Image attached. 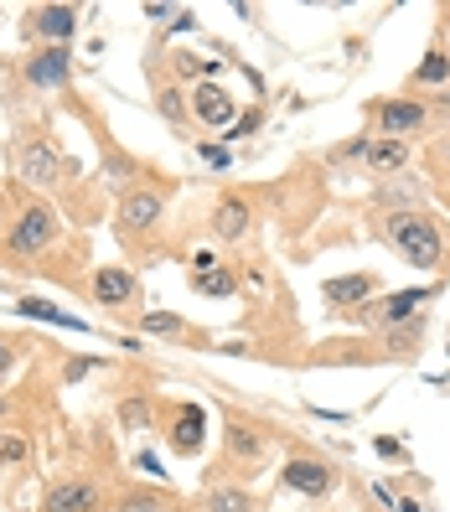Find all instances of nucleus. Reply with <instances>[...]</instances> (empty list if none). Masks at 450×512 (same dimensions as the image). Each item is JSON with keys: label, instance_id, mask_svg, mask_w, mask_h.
<instances>
[{"label": "nucleus", "instance_id": "obj_1", "mask_svg": "<svg viewBox=\"0 0 450 512\" xmlns=\"http://www.w3.org/2000/svg\"><path fill=\"white\" fill-rule=\"evenodd\" d=\"M388 244H394L414 269H435L445 259V238H440V223L425 218V213H388Z\"/></svg>", "mask_w": 450, "mask_h": 512}, {"label": "nucleus", "instance_id": "obj_2", "mask_svg": "<svg viewBox=\"0 0 450 512\" xmlns=\"http://www.w3.org/2000/svg\"><path fill=\"white\" fill-rule=\"evenodd\" d=\"M57 233H63V223H57L52 207L47 202H26L21 213H16V223L6 228V254L37 259V254H47L57 244Z\"/></svg>", "mask_w": 450, "mask_h": 512}, {"label": "nucleus", "instance_id": "obj_3", "mask_svg": "<svg viewBox=\"0 0 450 512\" xmlns=\"http://www.w3.org/2000/svg\"><path fill=\"white\" fill-rule=\"evenodd\" d=\"M16 171H21V182L26 187H42V192H52L63 176L73 171L63 156H57V145L52 140H42V135H26L21 145H16Z\"/></svg>", "mask_w": 450, "mask_h": 512}, {"label": "nucleus", "instance_id": "obj_4", "mask_svg": "<svg viewBox=\"0 0 450 512\" xmlns=\"http://www.w3.org/2000/svg\"><path fill=\"white\" fill-rule=\"evenodd\" d=\"M435 290H399V295H383V300H368L363 311H352V321H368V326H409V316L425 306Z\"/></svg>", "mask_w": 450, "mask_h": 512}, {"label": "nucleus", "instance_id": "obj_5", "mask_svg": "<svg viewBox=\"0 0 450 512\" xmlns=\"http://www.w3.org/2000/svg\"><path fill=\"white\" fill-rule=\"evenodd\" d=\"M161 207H166V197H161V192H150V187L125 192V202H119V233H130V238L150 233V228L161 223Z\"/></svg>", "mask_w": 450, "mask_h": 512}, {"label": "nucleus", "instance_id": "obj_6", "mask_svg": "<svg viewBox=\"0 0 450 512\" xmlns=\"http://www.w3.org/2000/svg\"><path fill=\"white\" fill-rule=\"evenodd\" d=\"M26 32H32L37 42L63 47L78 32V6H32L26 11Z\"/></svg>", "mask_w": 450, "mask_h": 512}, {"label": "nucleus", "instance_id": "obj_7", "mask_svg": "<svg viewBox=\"0 0 450 512\" xmlns=\"http://www.w3.org/2000/svg\"><path fill=\"white\" fill-rule=\"evenodd\" d=\"M373 295H378V280L368 275V269H363V275H342V280H326V285H321V300H326L332 311H342V316L363 311Z\"/></svg>", "mask_w": 450, "mask_h": 512}, {"label": "nucleus", "instance_id": "obj_8", "mask_svg": "<svg viewBox=\"0 0 450 512\" xmlns=\"http://www.w3.org/2000/svg\"><path fill=\"white\" fill-rule=\"evenodd\" d=\"M280 481H285L290 492H300V497H326V492L337 487V471L326 466V461H306V456H295V461H285Z\"/></svg>", "mask_w": 450, "mask_h": 512}, {"label": "nucleus", "instance_id": "obj_9", "mask_svg": "<svg viewBox=\"0 0 450 512\" xmlns=\"http://www.w3.org/2000/svg\"><path fill=\"white\" fill-rule=\"evenodd\" d=\"M94 507H99V487L88 476L57 481V487H47V497H42V512H94Z\"/></svg>", "mask_w": 450, "mask_h": 512}, {"label": "nucleus", "instance_id": "obj_10", "mask_svg": "<svg viewBox=\"0 0 450 512\" xmlns=\"http://www.w3.org/2000/svg\"><path fill=\"white\" fill-rule=\"evenodd\" d=\"M73 73V52L68 47H42L26 57V83L32 88H63Z\"/></svg>", "mask_w": 450, "mask_h": 512}, {"label": "nucleus", "instance_id": "obj_11", "mask_svg": "<svg viewBox=\"0 0 450 512\" xmlns=\"http://www.w3.org/2000/svg\"><path fill=\"white\" fill-rule=\"evenodd\" d=\"M135 295H140V285H135V275H130L125 264L94 269V300H99V306L119 311V306H135Z\"/></svg>", "mask_w": 450, "mask_h": 512}, {"label": "nucleus", "instance_id": "obj_12", "mask_svg": "<svg viewBox=\"0 0 450 512\" xmlns=\"http://www.w3.org/2000/svg\"><path fill=\"white\" fill-rule=\"evenodd\" d=\"M192 114L202 119V125H238V104L218 83H197L192 88Z\"/></svg>", "mask_w": 450, "mask_h": 512}, {"label": "nucleus", "instance_id": "obj_13", "mask_svg": "<svg viewBox=\"0 0 450 512\" xmlns=\"http://www.w3.org/2000/svg\"><path fill=\"white\" fill-rule=\"evenodd\" d=\"M430 119L425 104H414V99H383L378 104V125H383V140H404L409 130H419Z\"/></svg>", "mask_w": 450, "mask_h": 512}, {"label": "nucleus", "instance_id": "obj_14", "mask_svg": "<svg viewBox=\"0 0 450 512\" xmlns=\"http://www.w3.org/2000/svg\"><path fill=\"white\" fill-rule=\"evenodd\" d=\"M249 223H254V213H249V202L228 192V197L218 202V213H213V233L223 238V244H238V238L249 233Z\"/></svg>", "mask_w": 450, "mask_h": 512}, {"label": "nucleus", "instance_id": "obj_15", "mask_svg": "<svg viewBox=\"0 0 450 512\" xmlns=\"http://www.w3.org/2000/svg\"><path fill=\"white\" fill-rule=\"evenodd\" d=\"M202 435H207V414L197 404H182V409H176V425H171V445L182 450V456H197Z\"/></svg>", "mask_w": 450, "mask_h": 512}, {"label": "nucleus", "instance_id": "obj_16", "mask_svg": "<svg viewBox=\"0 0 450 512\" xmlns=\"http://www.w3.org/2000/svg\"><path fill=\"white\" fill-rule=\"evenodd\" d=\"M363 161H368V171H404L409 166V140H373V145H363Z\"/></svg>", "mask_w": 450, "mask_h": 512}, {"label": "nucleus", "instance_id": "obj_17", "mask_svg": "<svg viewBox=\"0 0 450 512\" xmlns=\"http://www.w3.org/2000/svg\"><path fill=\"white\" fill-rule=\"evenodd\" d=\"M192 290L197 295H233L238 280H233L228 264H213V269H197V275H192Z\"/></svg>", "mask_w": 450, "mask_h": 512}, {"label": "nucleus", "instance_id": "obj_18", "mask_svg": "<svg viewBox=\"0 0 450 512\" xmlns=\"http://www.w3.org/2000/svg\"><path fill=\"white\" fill-rule=\"evenodd\" d=\"M21 316H32V321H52V326H68V331H83V321H78V316H63V311L52 306V300H32V295L21 300Z\"/></svg>", "mask_w": 450, "mask_h": 512}, {"label": "nucleus", "instance_id": "obj_19", "mask_svg": "<svg viewBox=\"0 0 450 512\" xmlns=\"http://www.w3.org/2000/svg\"><path fill=\"white\" fill-rule=\"evenodd\" d=\"M373 202H378V207H394V213H409V207L419 202V187H414V182H388V187L373 192Z\"/></svg>", "mask_w": 450, "mask_h": 512}, {"label": "nucleus", "instance_id": "obj_20", "mask_svg": "<svg viewBox=\"0 0 450 512\" xmlns=\"http://www.w3.org/2000/svg\"><path fill=\"white\" fill-rule=\"evenodd\" d=\"M207 512H254V497L244 487H218L207 497Z\"/></svg>", "mask_w": 450, "mask_h": 512}, {"label": "nucleus", "instance_id": "obj_21", "mask_svg": "<svg viewBox=\"0 0 450 512\" xmlns=\"http://www.w3.org/2000/svg\"><path fill=\"white\" fill-rule=\"evenodd\" d=\"M26 456H32V440H26V430H0V466H21Z\"/></svg>", "mask_w": 450, "mask_h": 512}, {"label": "nucleus", "instance_id": "obj_22", "mask_svg": "<svg viewBox=\"0 0 450 512\" xmlns=\"http://www.w3.org/2000/svg\"><path fill=\"white\" fill-rule=\"evenodd\" d=\"M228 450H233L238 461H259V456H264V440H259L254 430H244V425H233V430H228Z\"/></svg>", "mask_w": 450, "mask_h": 512}, {"label": "nucleus", "instance_id": "obj_23", "mask_svg": "<svg viewBox=\"0 0 450 512\" xmlns=\"http://www.w3.org/2000/svg\"><path fill=\"white\" fill-rule=\"evenodd\" d=\"M419 83H445L450 78V57L435 47V52H425V63H419V73H414Z\"/></svg>", "mask_w": 450, "mask_h": 512}, {"label": "nucleus", "instance_id": "obj_24", "mask_svg": "<svg viewBox=\"0 0 450 512\" xmlns=\"http://www.w3.org/2000/svg\"><path fill=\"white\" fill-rule=\"evenodd\" d=\"M156 104H161V114L171 119V125H182V119H187V104H192V99H182V88H171V83H166L161 94H156Z\"/></svg>", "mask_w": 450, "mask_h": 512}, {"label": "nucleus", "instance_id": "obj_25", "mask_svg": "<svg viewBox=\"0 0 450 512\" xmlns=\"http://www.w3.org/2000/svg\"><path fill=\"white\" fill-rule=\"evenodd\" d=\"M171 68L182 73V78H197V73H218V63H213V57H197V52H182Z\"/></svg>", "mask_w": 450, "mask_h": 512}, {"label": "nucleus", "instance_id": "obj_26", "mask_svg": "<svg viewBox=\"0 0 450 512\" xmlns=\"http://www.w3.org/2000/svg\"><path fill=\"white\" fill-rule=\"evenodd\" d=\"M140 326H145V331H166V337H176V331H182V321L166 316V311H150V316H140Z\"/></svg>", "mask_w": 450, "mask_h": 512}, {"label": "nucleus", "instance_id": "obj_27", "mask_svg": "<svg viewBox=\"0 0 450 512\" xmlns=\"http://www.w3.org/2000/svg\"><path fill=\"white\" fill-rule=\"evenodd\" d=\"M83 373H94V357H68V368H63V378H68V383H78Z\"/></svg>", "mask_w": 450, "mask_h": 512}, {"label": "nucleus", "instance_id": "obj_28", "mask_svg": "<svg viewBox=\"0 0 450 512\" xmlns=\"http://www.w3.org/2000/svg\"><path fill=\"white\" fill-rule=\"evenodd\" d=\"M16 368V347H11V337H6V331H0V378H6Z\"/></svg>", "mask_w": 450, "mask_h": 512}, {"label": "nucleus", "instance_id": "obj_29", "mask_svg": "<svg viewBox=\"0 0 450 512\" xmlns=\"http://www.w3.org/2000/svg\"><path fill=\"white\" fill-rule=\"evenodd\" d=\"M119 419H125V425H140V419H145V404H140V399L125 404V409H119Z\"/></svg>", "mask_w": 450, "mask_h": 512}, {"label": "nucleus", "instance_id": "obj_30", "mask_svg": "<svg viewBox=\"0 0 450 512\" xmlns=\"http://www.w3.org/2000/svg\"><path fill=\"white\" fill-rule=\"evenodd\" d=\"M135 466H140V471H161V461L150 456V450H140V456H135ZM161 476H166V471H161Z\"/></svg>", "mask_w": 450, "mask_h": 512}, {"label": "nucleus", "instance_id": "obj_31", "mask_svg": "<svg viewBox=\"0 0 450 512\" xmlns=\"http://www.w3.org/2000/svg\"><path fill=\"white\" fill-rule=\"evenodd\" d=\"M399 512H425V507H419V502H409V497H404V502H399Z\"/></svg>", "mask_w": 450, "mask_h": 512}, {"label": "nucleus", "instance_id": "obj_32", "mask_svg": "<svg viewBox=\"0 0 450 512\" xmlns=\"http://www.w3.org/2000/svg\"><path fill=\"white\" fill-rule=\"evenodd\" d=\"M445 32H450V11H445Z\"/></svg>", "mask_w": 450, "mask_h": 512}, {"label": "nucleus", "instance_id": "obj_33", "mask_svg": "<svg viewBox=\"0 0 450 512\" xmlns=\"http://www.w3.org/2000/svg\"><path fill=\"white\" fill-rule=\"evenodd\" d=\"M0 409H6V404H0Z\"/></svg>", "mask_w": 450, "mask_h": 512}]
</instances>
